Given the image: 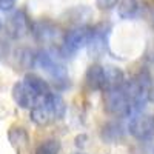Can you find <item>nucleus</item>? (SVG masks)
<instances>
[{
  "mask_svg": "<svg viewBox=\"0 0 154 154\" xmlns=\"http://www.w3.org/2000/svg\"><path fill=\"white\" fill-rule=\"evenodd\" d=\"M49 93L51 88L48 82L37 74H26L12 88V97H14L16 103L29 111Z\"/></svg>",
  "mask_w": 154,
  "mask_h": 154,
  "instance_id": "1",
  "label": "nucleus"
},
{
  "mask_svg": "<svg viewBox=\"0 0 154 154\" xmlns=\"http://www.w3.org/2000/svg\"><path fill=\"white\" fill-rule=\"evenodd\" d=\"M65 111L66 106L63 99L59 94L51 91L31 109V119L35 125L45 126L56 120H60L65 116Z\"/></svg>",
  "mask_w": 154,
  "mask_h": 154,
  "instance_id": "2",
  "label": "nucleus"
},
{
  "mask_svg": "<svg viewBox=\"0 0 154 154\" xmlns=\"http://www.w3.org/2000/svg\"><path fill=\"white\" fill-rule=\"evenodd\" d=\"M105 111L112 116H126L131 117V102L125 89V83L119 88H111L103 91Z\"/></svg>",
  "mask_w": 154,
  "mask_h": 154,
  "instance_id": "3",
  "label": "nucleus"
},
{
  "mask_svg": "<svg viewBox=\"0 0 154 154\" xmlns=\"http://www.w3.org/2000/svg\"><path fill=\"white\" fill-rule=\"evenodd\" d=\"M35 63L40 66L43 71L48 72V75L53 79L56 83L65 85L68 80V72L65 66L59 62V59L51 53V51H42L35 56Z\"/></svg>",
  "mask_w": 154,
  "mask_h": 154,
  "instance_id": "4",
  "label": "nucleus"
},
{
  "mask_svg": "<svg viewBox=\"0 0 154 154\" xmlns=\"http://www.w3.org/2000/svg\"><path fill=\"white\" fill-rule=\"evenodd\" d=\"M128 131L137 140H151L154 137V116L143 111L131 116L128 120Z\"/></svg>",
  "mask_w": 154,
  "mask_h": 154,
  "instance_id": "5",
  "label": "nucleus"
},
{
  "mask_svg": "<svg viewBox=\"0 0 154 154\" xmlns=\"http://www.w3.org/2000/svg\"><path fill=\"white\" fill-rule=\"evenodd\" d=\"M89 35H91V28L88 26H75L69 29L63 35V53L69 56L79 53L83 46H88Z\"/></svg>",
  "mask_w": 154,
  "mask_h": 154,
  "instance_id": "6",
  "label": "nucleus"
},
{
  "mask_svg": "<svg viewBox=\"0 0 154 154\" xmlns=\"http://www.w3.org/2000/svg\"><path fill=\"white\" fill-rule=\"evenodd\" d=\"M108 37H109V26L108 25H99L91 28V35L88 42V53L93 59L102 57L108 51Z\"/></svg>",
  "mask_w": 154,
  "mask_h": 154,
  "instance_id": "7",
  "label": "nucleus"
},
{
  "mask_svg": "<svg viewBox=\"0 0 154 154\" xmlns=\"http://www.w3.org/2000/svg\"><path fill=\"white\" fill-rule=\"evenodd\" d=\"M86 85L96 89V91H103L105 85H106V72H105V66L102 65H91L86 69Z\"/></svg>",
  "mask_w": 154,
  "mask_h": 154,
  "instance_id": "8",
  "label": "nucleus"
},
{
  "mask_svg": "<svg viewBox=\"0 0 154 154\" xmlns=\"http://www.w3.org/2000/svg\"><path fill=\"white\" fill-rule=\"evenodd\" d=\"M8 31L12 37H22L28 31V22L26 16L22 11H17L16 14H12L8 20Z\"/></svg>",
  "mask_w": 154,
  "mask_h": 154,
  "instance_id": "9",
  "label": "nucleus"
},
{
  "mask_svg": "<svg viewBox=\"0 0 154 154\" xmlns=\"http://www.w3.org/2000/svg\"><path fill=\"white\" fill-rule=\"evenodd\" d=\"M117 12L122 19H133L139 12V2L137 0H122Z\"/></svg>",
  "mask_w": 154,
  "mask_h": 154,
  "instance_id": "10",
  "label": "nucleus"
},
{
  "mask_svg": "<svg viewBox=\"0 0 154 154\" xmlns=\"http://www.w3.org/2000/svg\"><path fill=\"white\" fill-rule=\"evenodd\" d=\"M60 152V142L57 139H45L35 148V154H59Z\"/></svg>",
  "mask_w": 154,
  "mask_h": 154,
  "instance_id": "11",
  "label": "nucleus"
},
{
  "mask_svg": "<svg viewBox=\"0 0 154 154\" xmlns=\"http://www.w3.org/2000/svg\"><path fill=\"white\" fill-rule=\"evenodd\" d=\"M119 2L120 0H96V5L102 11H108V9H112Z\"/></svg>",
  "mask_w": 154,
  "mask_h": 154,
  "instance_id": "12",
  "label": "nucleus"
},
{
  "mask_svg": "<svg viewBox=\"0 0 154 154\" xmlns=\"http://www.w3.org/2000/svg\"><path fill=\"white\" fill-rule=\"evenodd\" d=\"M16 3L17 0H0V11H11Z\"/></svg>",
  "mask_w": 154,
  "mask_h": 154,
  "instance_id": "13",
  "label": "nucleus"
},
{
  "mask_svg": "<svg viewBox=\"0 0 154 154\" xmlns=\"http://www.w3.org/2000/svg\"><path fill=\"white\" fill-rule=\"evenodd\" d=\"M72 154H83V152H72Z\"/></svg>",
  "mask_w": 154,
  "mask_h": 154,
  "instance_id": "14",
  "label": "nucleus"
}]
</instances>
